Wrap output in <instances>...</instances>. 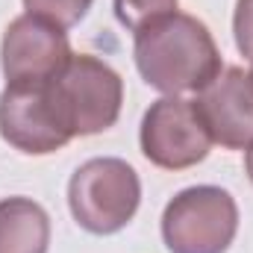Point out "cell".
<instances>
[{
    "instance_id": "1",
    "label": "cell",
    "mask_w": 253,
    "mask_h": 253,
    "mask_svg": "<svg viewBox=\"0 0 253 253\" xmlns=\"http://www.w3.org/2000/svg\"><path fill=\"white\" fill-rule=\"evenodd\" d=\"M132 56L141 80L171 97L206 88L221 74V50L203 21L171 12L135 33Z\"/></svg>"
},
{
    "instance_id": "2",
    "label": "cell",
    "mask_w": 253,
    "mask_h": 253,
    "mask_svg": "<svg viewBox=\"0 0 253 253\" xmlns=\"http://www.w3.org/2000/svg\"><path fill=\"white\" fill-rule=\"evenodd\" d=\"M47 88L71 138L106 132L121 115L124 80L97 56L71 53L59 74L47 80Z\"/></svg>"
},
{
    "instance_id": "8",
    "label": "cell",
    "mask_w": 253,
    "mask_h": 253,
    "mask_svg": "<svg viewBox=\"0 0 253 253\" xmlns=\"http://www.w3.org/2000/svg\"><path fill=\"white\" fill-rule=\"evenodd\" d=\"M71 59V44L62 27L36 18L21 15L15 18L0 44V68L9 83H44L59 74V68Z\"/></svg>"
},
{
    "instance_id": "6",
    "label": "cell",
    "mask_w": 253,
    "mask_h": 253,
    "mask_svg": "<svg viewBox=\"0 0 253 253\" xmlns=\"http://www.w3.org/2000/svg\"><path fill=\"white\" fill-rule=\"evenodd\" d=\"M0 135L21 153L47 156L71 141L44 83H9L0 91Z\"/></svg>"
},
{
    "instance_id": "13",
    "label": "cell",
    "mask_w": 253,
    "mask_h": 253,
    "mask_svg": "<svg viewBox=\"0 0 253 253\" xmlns=\"http://www.w3.org/2000/svg\"><path fill=\"white\" fill-rule=\"evenodd\" d=\"M245 171H248V177H251V183H253V144L248 147V153H245Z\"/></svg>"
},
{
    "instance_id": "3",
    "label": "cell",
    "mask_w": 253,
    "mask_h": 253,
    "mask_svg": "<svg viewBox=\"0 0 253 253\" xmlns=\"http://www.w3.org/2000/svg\"><path fill=\"white\" fill-rule=\"evenodd\" d=\"M141 203V180L118 156L83 162L68 183V206L74 221L94 236H112L135 218Z\"/></svg>"
},
{
    "instance_id": "4",
    "label": "cell",
    "mask_w": 253,
    "mask_h": 253,
    "mask_svg": "<svg viewBox=\"0 0 253 253\" xmlns=\"http://www.w3.org/2000/svg\"><path fill=\"white\" fill-rule=\"evenodd\" d=\"M239 233V203L221 186L177 191L162 212V239L171 253H227Z\"/></svg>"
},
{
    "instance_id": "12",
    "label": "cell",
    "mask_w": 253,
    "mask_h": 253,
    "mask_svg": "<svg viewBox=\"0 0 253 253\" xmlns=\"http://www.w3.org/2000/svg\"><path fill=\"white\" fill-rule=\"evenodd\" d=\"M233 36L236 47L245 59L253 62V0H239L233 12Z\"/></svg>"
},
{
    "instance_id": "10",
    "label": "cell",
    "mask_w": 253,
    "mask_h": 253,
    "mask_svg": "<svg viewBox=\"0 0 253 253\" xmlns=\"http://www.w3.org/2000/svg\"><path fill=\"white\" fill-rule=\"evenodd\" d=\"M91 3L94 0H24V9H27V15L44 18L62 30H71L88 15Z\"/></svg>"
},
{
    "instance_id": "7",
    "label": "cell",
    "mask_w": 253,
    "mask_h": 253,
    "mask_svg": "<svg viewBox=\"0 0 253 253\" xmlns=\"http://www.w3.org/2000/svg\"><path fill=\"white\" fill-rule=\"evenodd\" d=\"M191 103L212 144L227 150H248L253 144V71L239 65L221 68V74L200 88Z\"/></svg>"
},
{
    "instance_id": "11",
    "label": "cell",
    "mask_w": 253,
    "mask_h": 253,
    "mask_svg": "<svg viewBox=\"0 0 253 253\" xmlns=\"http://www.w3.org/2000/svg\"><path fill=\"white\" fill-rule=\"evenodd\" d=\"M177 12V0H115V18L129 33H138L156 18Z\"/></svg>"
},
{
    "instance_id": "5",
    "label": "cell",
    "mask_w": 253,
    "mask_h": 253,
    "mask_svg": "<svg viewBox=\"0 0 253 253\" xmlns=\"http://www.w3.org/2000/svg\"><path fill=\"white\" fill-rule=\"evenodd\" d=\"M141 153L165 171H186L209 156L212 138L200 121L194 103L186 97H159L141 118Z\"/></svg>"
},
{
    "instance_id": "9",
    "label": "cell",
    "mask_w": 253,
    "mask_h": 253,
    "mask_svg": "<svg viewBox=\"0 0 253 253\" xmlns=\"http://www.w3.org/2000/svg\"><path fill=\"white\" fill-rule=\"evenodd\" d=\"M50 218L30 197L0 200V253H47Z\"/></svg>"
}]
</instances>
